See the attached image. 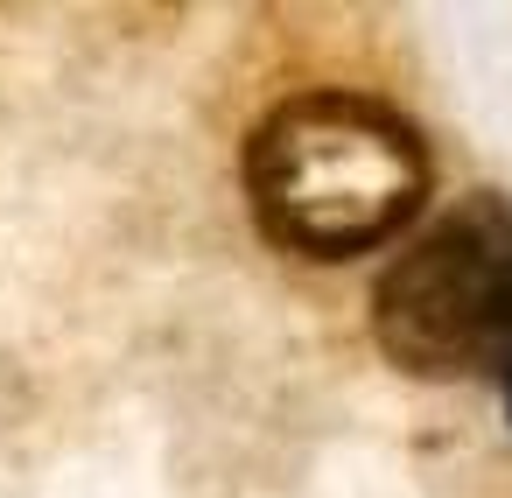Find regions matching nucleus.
Returning a JSON list of instances; mask_svg holds the SVG:
<instances>
[{
  "label": "nucleus",
  "mask_w": 512,
  "mask_h": 498,
  "mask_svg": "<svg viewBox=\"0 0 512 498\" xmlns=\"http://www.w3.org/2000/svg\"><path fill=\"white\" fill-rule=\"evenodd\" d=\"M246 197L281 253L358 260L421 211L428 148L372 92H302L253 127Z\"/></svg>",
  "instance_id": "1"
},
{
  "label": "nucleus",
  "mask_w": 512,
  "mask_h": 498,
  "mask_svg": "<svg viewBox=\"0 0 512 498\" xmlns=\"http://www.w3.org/2000/svg\"><path fill=\"white\" fill-rule=\"evenodd\" d=\"M512 316V204L477 190L449 204L372 288L379 351L421 379L484 365Z\"/></svg>",
  "instance_id": "2"
},
{
  "label": "nucleus",
  "mask_w": 512,
  "mask_h": 498,
  "mask_svg": "<svg viewBox=\"0 0 512 498\" xmlns=\"http://www.w3.org/2000/svg\"><path fill=\"white\" fill-rule=\"evenodd\" d=\"M491 372H498V407H505V421H512V316H505V330H498V344H491Z\"/></svg>",
  "instance_id": "3"
}]
</instances>
